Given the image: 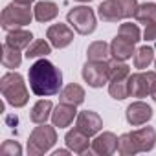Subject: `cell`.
I'll return each instance as SVG.
<instances>
[{
    "label": "cell",
    "mask_w": 156,
    "mask_h": 156,
    "mask_svg": "<svg viewBox=\"0 0 156 156\" xmlns=\"http://www.w3.org/2000/svg\"><path fill=\"white\" fill-rule=\"evenodd\" d=\"M125 116H127V121L132 127H140V125H145L152 118V108L143 101H134L127 107Z\"/></svg>",
    "instance_id": "cell-9"
},
{
    "label": "cell",
    "mask_w": 156,
    "mask_h": 156,
    "mask_svg": "<svg viewBox=\"0 0 156 156\" xmlns=\"http://www.w3.org/2000/svg\"><path fill=\"white\" fill-rule=\"evenodd\" d=\"M51 110H53L51 101H50V99H41V101H37V103L33 105L30 118H31V121L37 123V125L46 123V119L51 116Z\"/></svg>",
    "instance_id": "cell-20"
},
{
    "label": "cell",
    "mask_w": 156,
    "mask_h": 156,
    "mask_svg": "<svg viewBox=\"0 0 156 156\" xmlns=\"http://www.w3.org/2000/svg\"><path fill=\"white\" fill-rule=\"evenodd\" d=\"M28 77H30L31 92L39 98H48V96H55L61 92L62 73L59 68H55L53 62L46 59H39L37 62H33L30 66Z\"/></svg>",
    "instance_id": "cell-1"
},
{
    "label": "cell",
    "mask_w": 156,
    "mask_h": 156,
    "mask_svg": "<svg viewBox=\"0 0 156 156\" xmlns=\"http://www.w3.org/2000/svg\"><path fill=\"white\" fill-rule=\"evenodd\" d=\"M15 2H17V4H24V6H30V4L33 2V0H15Z\"/></svg>",
    "instance_id": "cell-34"
},
{
    "label": "cell",
    "mask_w": 156,
    "mask_h": 156,
    "mask_svg": "<svg viewBox=\"0 0 156 156\" xmlns=\"http://www.w3.org/2000/svg\"><path fill=\"white\" fill-rule=\"evenodd\" d=\"M132 53H134V42H130V41H127V39H123L119 35L112 41V44H110V55L114 59L127 61V59L132 57Z\"/></svg>",
    "instance_id": "cell-15"
},
{
    "label": "cell",
    "mask_w": 156,
    "mask_h": 156,
    "mask_svg": "<svg viewBox=\"0 0 156 156\" xmlns=\"http://www.w3.org/2000/svg\"><path fill=\"white\" fill-rule=\"evenodd\" d=\"M46 37H48V41H50V44H51L53 48L61 50V48H66V46L73 41V31H72L66 24H61V22H59V24H53V26L48 28Z\"/></svg>",
    "instance_id": "cell-8"
},
{
    "label": "cell",
    "mask_w": 156,
    "mask_h": 156,
    "mask_svg": "<svg viewBox=\"0 0 156 156\" xmlns=\"http://www.w3.org/2000/svg\"><path fill=\"white\" fill-rule=\"evenodd\" d=\"M108 92L114 99H125L129 98V79H114V81H108Z\"/></svg>",
    "instance_id": "cell-28"
},
{
    "label": "cell",
    "mask_w": 156,
    "mask_h": 156,
    "mask_svg": "<svg viewBox=\"0 0 156 156\" xmlns=\"http://www.w3.org/2000/svg\"><path fill=\"white\" fill-rule=\"evenodd\" d=\"M154 61V50L151 46H141L134 51V66L143 70Z\"/></svg>",
    "instance_id": "cell-26"
},
{
    "label": "cell",
    "mask_w": 156,
    "mask_h": 156,
    "mask_svg": "<svg viewBox=\"0 0 156 156\" xmlns=\"http://www.w3.org/2000/svg\"><path fill=\"white\" fill-rule=\"evenodd\" d=\"M154 66H156V59H154Z\"/></svg>",
    "instance_id": "cell-36"
},
{
    "label": "cell",
    "mask_w": 156,
    "mask_h": 156,
    "mask_svg": "<svg viewBox=\"0 0 156 156\" xmlns=\"http://www.w3.org/2000/svg\"><path fill=\"white\" fill-rule=\"evenodd\" d=\"M20 154H22V147L13 140L4 141L0 147V156H20Z\"/></svg>",
    "instance_id": "cell-30"
},
{
    "label": "cell",
    "mask_w": 156,
    "mask_h": 156,
    "mask_svg": "<svg viewBox=\"0 0 156 156\" xmlns=\"http://www.w3.org/2000/svg\"><path fill=\"white\" fill-rule=\"evenodd\" d=\"M59 99L61 103H68V105H81L85 101V90L83 87L75 85V83H70L68 87H64L61 92H59Z\"/></svg>",
    "instance_id": "cell-17"
},
{
    "label": "cell",
    "mask_w": 156,
    "mask_h": 156,
    "mask_svg": "<svg viewBox=\"0 0 156 156\" xmlns=\"http://www.w3.org/2000/svg\"><path fill=\"white\" fill-rule=\"evenodd\" d=\"M48 53H51V44H48V42H46V41H42V39L33 41V42L26 48V57H28V59L46 57Z\"/></svg>",
    "instance_id": "cell-25"
},
{
    "label": "cell",
    "mask_w": 156,
    "mask_h": 156,
    "mask_svg": "<svg viewBox=\"0 0 156 156\" xmlns=\"http://www.w3.org/2000/svg\"><path fill=\"white\" fill-rule=\"evenodd\" d=\"M149 81H151V98L156 101V73L154 72H147Z\"/></svg>",
    "instance_id": "cell-32"
},
{
    "label": "cell",
    "mask_w": 156,
    "mask_h": 156,
    "mask_svg": "<svg viewBox=\"0 0 156 156\" xmlns=\"http://www.w3.org/2000/svg\"><path fill=\"white\" fill-rule=\"evenodd\" d=\"M68 152H70V149H68V151H55L53 156H64V154H68Z\"/></svg>",
    "instance_id": "cell-33"
},
{
    "label": "cell",
    "mask_w": 156,
    "mask_h": 156,
    "mask_svg": "<svg viewBox=\"0 0 156 156\" xmlns=\"http://www.w3.org/2000/svg\"><path fill=\"white\" fill-rule=\"evenodd\" d=\"M35 17V13H31L30 6H24V4H9L4 8L2 11V17H0V24H2L4 30L11 31V30H17V28H22V26H28L31 22V19Z\"/></svg>",
    "instance_id": "cell-5"
},
{
    "label": "cell",
    "mask_w": 156,
    "mask_h": 156,
    "mask_svg": "<svg viewBox=\"0 0 156 156\" xmlns=\"http://www.w3.org/2000/svg\"><path fill=\"white\" fill-rule=\"evenodd\" d=\"M108 73H110V81L114 79H129L130 77V68L118 59L108 61Z\"/></svg>",
    "instance_id": "cell-27"
},
{
    "label": "cell",
    "mask_w": 156,
    "mask_h": 156,
    "mask_svg": "<svg viewBox=\"0 0 156 156\" xmlns=\"http://www.w3.org/2000/svg\"><path fill=\"white\" fill-rule=\"evenodd\" d=\"M132 136H134V140L138 141L140 152L152 151L154 145H156V130H154L152 127H143V129L132 130Z\"/></svg>",
    "instance_id": "cell-16"
},
{
    "label": "cell",
    "mask_w": 156,
    "mask_h": 156,
    "mask_svg": "<svg viewBox=\"0 0 156 156\" xmlns=\"http://www.w3.org/2000/svg\"><path fill=\"white\" fill-rule=\"evenodd\" d=\"M129 94L132 98L151 96V81L147 73H132L129 77Z\"/></svg>",
    "instance_id": "cell-13"
},
{
    "label": "cell",
    "mask_w": 156,
    "mask_h": 156,
    "mask_svg": "<svg viewBox=\"0 0 156 156\" xmlns=\"http://www.w3.org/2000/svg\"><path fill=\"white\" fill-rule=\"evenodd\" d=\"M75 118V105H68V103H61L55 107V110L51 112V121L55 127L64 129L68 127Z\"/></svg>",
    "instance_id": "cell-14"
},
{
    "label": "cell",
    "mask_w": 156,
    "mask_h": 156,
    "mask_svg": "<svg viewBox=\"0 0 156 156\" xmlns=\"http://www.w3.org/2000/svg\"><path fill=\"white\" fill-rule=\"evenodd\" d=\"M22 62V55H20V50L9 46L8 42H4L2 46V64L6 68H19Z\"/></svg>",
    "instance_id": "cell-21"
},
{
    "label": "cell",
    "mask_w": 156,
    "mask_h": 156,
    "mask_svg": "<svg viewBox=\"0 0 156 156\" xmlns=\"http://www.w3.org/2000/svg\"><path fill=\"white\" fill-rule=\"evenodd\" d=\"M134 19L138 20V22H141V24H145V26H149V24H154L156 22V4H141V6H138V9H136V13H134Z\"/></svg>",
    "instance_id": "cell-23"
},
{
    "label": "cell",
    "mask_w": 156,
    "mask_h": 156,
    "mask_svg": "<svg viewBox=\"0 0 156 156\" xmlns=\"http://www.w3.org/2000/svg\"><path fill=\"white\" fill-rule=\"evenodd\" d=\"M88 138H90L88 134H85L81 129L75 127L70 132H66L64 141H66V145H68V149L72 152H75V154H85L88 151V147H90V140Z\"/></svg>",
    "instance_id": "cell-12"
},
{
    "label": "cell",
    "mask_w": 156,
    "mask_h": 156,
    "mask_svg": "<svg viewBox=\"0 0 156 156\" xmlns=\"http://www.w3.org/2000/svg\"><path fill=\"white\" fill-rule=\"evenodd\" d=\"M143 37H145V41H156V22H154V24L145 26Z\"/></svg>",
    "instance_id": "cell-31"
},
{
    "label": "cell",
    "mask_w": 156,
    "mask_h": 156,
    "mask_svg": "<svg viewBox=\"0 0 156 156\" xmlns=\"http://www.w3.org/2000/svg\"><path fill=\"white\" fill-rule=\"evenodd\" d=\"M118 151L123 156H132V154H138L140 152L138 141L134 140L132 132H127V134L119 136V140H118Z\"/></svg>",
    "instance_id": "cell-22"
},
{
    "label": "cell",
    "mask_w": 156,
    "mask_h": 156,
    "mask_svg": "<svg viewBox=\"0 0 156 156\" xmlns=\"http://www.w3.org/2000/svg\"><path fill=\"white\" fill-rule=\"evenodd\" d=\"M108 53H110V46H108L107 42H103V41L92 42V44L88 46V50H87L88 61H105Z\"/></svg>",
    "instance_id": "cell-24"
},
{
    "label": "cell",
    "mask_w": 156,
    "mask_h": 156,
    "mask_svg": "<svg viewBox=\"0 0 156 156\" xmlns=\"http://www.w3.org/2000/svg\"><path fill=\"white\" fill-rule=\"evenodd\" d=\"M118 35H119V37H123V39H127V41H130V42H134V44H136L138 41H141V39H140V37H141L140 28H138L136 24H130V22L121 24V26H119Z\"/></svg>",
    "instance_id": "cell-29"
},
{
    "label": "cell",
    "mask_w": 156,
    "mask_h": 156,
    "mask_svg": "<svg viewBox=\"0 0 156 156\" xmlns=\"http://www.w3.org/2000/svg\"><path fill=\"white\" fill-rule=\"evenodd\" d=\"M33 13H35V19L39 22H50L59 15V8H57V4L50 2V0H42V2H39L35 6Z\"/></svg>",
    "instance_id": "cell-19"
},
{
    "label": "cell",
    "mask_w": 156,
    "mask_h": 156,
    "mask_svg": "<svg viewBox=\"0 0 156 156\" xmlns=\"http://www.w3.org/2000/svg\"><path fill=\"white\" fill-rule=\"evenodd\" d=\"M83 79L92 88H101L110 81L108 73V62L107 61H87L83 66Z\"/></svg>",
    "instance_id": "cell-7"
},
{
    "label": "cell",
    "mask_w": 156,
    "mask_h": 156,
    "mask_svg": "<svg viewBox=\"0 0 156 156\" xmlns=\"http://www.w3.org/2000/svg\"><path fill=\"white\" fill-rule=\"evenodd\" d=\"M136 9H138L136 0H105L98 8V13L105 22H118L121 19L134 17Z\"/></svg>",
    "instance_id": "cell-3"
},
{
    "label": "cell",
    "mask_w": 156,
    "mask_h": 156,
    "mask_svg": "<svg viewBox=\"0 0 156 156\" xmlns=\"http://www.w3.org/2000/svg\"><path fill=\"white\" fill-rule=\"evenodd\" d=\"M0 90H2V96L6 98V101L15 108L24 107L30 99L26 83L22 79V75L17 72H9V73L2 75V79H0Z\"/></svg>",
    "instance_id": "cell-2"
},
{
    "label": "cell",
    "mask_w": 156,
    "mask_h": 156,
    "mask_svg": "<svg viewBox=\"0 0 156 156\" xmlns=\"http://www.w3.org/2000/svg\"><path fill=\"white\" fill-rule=\"evenodd\" d=\"M77 129H81L85 134L94 136L103 129V119L99 118V114L92 112V110H83L79 116H77Z\"/></svg>",
    "instance_id": "cell-11"
},
{
    "label": "cell",
    "mask_w": 156,
    "mask_h": 156,
    "mask_svg": "<svg viewBox=\"0 0 156 156\" xmlns=\"http://www.w3.org/2000/svg\"><path fill=\"white\" fill-rule=\"evenodd\" d=\"M6 42H8L9 46L17 48V50H24V48H28V46L33 42V35H31L30 31H26V30L17 28V30H11V31L6 35Z\"/></svg>",
    "instance_id": "cell-18"
},
{
    "label": "cell",
    "mask_w": 156,
    "mask_h": 156,
    "mask_svg": "<svg viewBox=\"0 0 156 156\" xmlns=\"http://www.w3.org/2000/svg\"><path fill=\"white\" fill-rule=\"evenodd\" d=\"M118 136L114 132H103L98 134V138L92 141V152L99 156H110L118 149Z\"/></svg>",
    "instance_id": "cell-10"
},
{
    "label": "cell",
    "mask_w": 156,
    "mask_h": 156,
    "mask_svg": "<svg viewBox=\"0 0 156 156\" xmlns=\"http://www.w3.org/2000/svg\"><path fill=\"white\" fill-rule=\"evenodd\" d=\"M53 127H50L46 123H41L39 127H35V130L30 134V140H28V154L30 156H41L55 145L57 132Z\"/></svg>",
    "instance_id": "cell-4"
},
{
    "label": "cell",
    "mask_w": 156,
    "mask_h": 156,
    "mask_svg": "<svg viewBox=\"0 0 156 156\" xmlns=\"http://www.w3.org/2000/svg\"><path fill=\"white\" fill-rule=\"evenodd\" d=\"M68 24L79 35H90L96 30V15L88 6H77L68 11Z\"/></svg>",
    "instance_id": "cell-6"
},
{
    "label": "cell",
    "mask_w": 156,
    "mask_h": 156,
    "mask_svg": "<svg viewBox=\"0 0 156 156\" xmlns=\"http://www.w3.org/2000/svg\"><path fill=\"white\" fill-rule=\"evenodd\" d=\"M77 2H92V0H77Z\"/></svg>",
    "instance_id": "cell-35"
}]
</instances>
